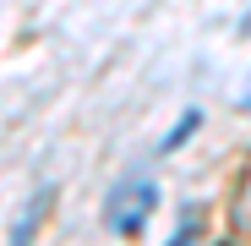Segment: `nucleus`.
Segmentation results:
<instances>
[{"label":"nucleus","instance_id":"1","mask_svg":"<svg viewBox=\"0 0 251 246\" xmlns=\"http://www.w3.org/2000/svg\"><path fill=\"white\" fill-rule=\"evenodd\" d=\"M153 208H158L153 181H115L109 197H104V224H109V235H142Z\"/></svg>","mask_w":251,"mask_h":246},{"label":"nucleus","instance_id":"2","mask_svg":"<svg viewBox=\"0 0 251 246\" xmlns=\"http://www.w3.org/2000/svg\"><path fill=\"white\" fill-rule=\"evenodd\" d=\"M50 197H55V191L44 186V191H38V197L27 202V208L17 214V224H11V246H27V241H33V230H38V219H44V208H50Z\"/></svg>","mask_w":251,"mask_h":246},{"label":"nucleus","instance_id":"3","mask_svg":"<svg viewBox=\"0 0 251 246\" xmlns=\"http://www.w3.org/2000/svg\"><path fill=\"white\" fill-rule=\"evenodd\" d=\"M197 241H202V202H186L180 208V230H175L170 246H197Z\"/></svg>","mask_w":251,"mask_h":246},{"label":"nucleus","instance_id":"4","mask_svg":"<svg viewBox=\"0 0 251 246\" xmlns=\"http://www.w3.org/2000/svg\"><path fill=\"white\" fill-rule=\"evenodd\" d=\"M197 126H202V109H186V115L175 120V126L164 132V142H158V153H175V148H180V142H186V137H191Z\"/></svg>","mask_w":251,"mask_h":246},{"label":"nucleus","instance_id":"5","mask_svg":"<svg viewBox=\"0 0 251 246\" xmlns=\"http://www.w3.org/2000/svg\"><path fill=\"white\" fill-rule=\"evenodd\" d=\"M240 104H246V109H251V88H246V99H240Z\"/></svg>","mask_w":251,"mask_h":246}]
</instances>
